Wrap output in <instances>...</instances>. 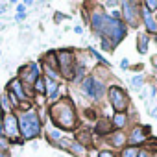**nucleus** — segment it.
Returning a JSON list of instances; mask_svg holds the SVG:
<instances>
[{
  "instance_id": "1",
  "label": "nucleus",
  "mask_w": 157,
  "mask_h": 157,
  "mask_svg": "<svg viewBox=\"0 0 157 157\" xmlns=\"http://www.w3.org/2000/svg\"><path fill=\"white\" fill-rule=\"evenodd\" d=\"M52 118L63 129H74V126H76V111H74L72 102L63 100V102L56 104L52 107Z\"/></svg>"
},
{
  "instance_id": "2",
  "label": "nucleus",
  "mask_w": 157,
  "mask_h": 157,
  "mask_svg": "<svg viewBox=\"0 0 157 157\" xmlns=\"http://www.w3.org/2000/svg\"><path fill=\"white\" fill-rule=\"evenodd\" d=\"M100 32H104L105 37L111 39V46H115L117 43H120V41L124 39V35H126L124 24H122L120 21H115V19L109 17V15H104V24H102V30H100Z\"/></svg>"
},
{
  "instance_id": "3",
  "label": "nucleus",
  "mask_w": 157,
  "mask_h": 157,
  "mask_svg": "<svg viewBox=\"0 0 157 157\" xmlns=\"http://www.w3.org/2000/svg\"><path fill=\"white\" fill-rule=\"evenodd\" d=\"M21 131H22V137L24 139H33V137L39 135L41 122H39V117L33 111H28L26 115L21 117Z\"/></svg>"
},
{
  "instance_id": "4",
  "label": "nucleus",
  "mask_w": 157,
  "mask_h": 157,
  "mask_svg": "<svg viewBox=\"0 0 157 157\" xmlns=\"http://www.w3.org/2000/svg\"><path fill=\"white\" fill-rule=\"evenodd\" d=\"M109 96H111V105L115 107L117 113H122L128 107V96L120 87H111L109 89Z\"/></svg>"
},
{
  "instance_id": "5",
  "label": "nucleus",
  "mask_w": 157,
  "mask_h": 157,
  "mask_svg": "<svg viewBox=\"0 0 157 157\" xmlns=\"http://www.w3.org/2000/svg\"><path fill=\"white\" fill-rule=\"evenodd\" d=\"M57 61H59V67H61V74L67 78V80H72V78H74L72 54L68 50H61V52H57Z\"/></svg>"
},
{
  "instance_id": "6",
  "label": "nucleus",
  "mask_w": 157,
  "mask_h": 157,
  "mask_svg": "<svg viewBox=\"0 0 157 157\" xmlns=\"http://www.w3.org/2000/svg\"><path fill=\"white\" fill-rule=\"evenodd\" d=\"M83 93L91 98H100L104 94V83L96 82L94 78H85L83 80Z\"/></svg>"
},
{
  "instance_id": "7",
  "label": "nucleus",
  "mask_w": 157,
  "mask_h": 157,
  "mask_svg": "<svg viewBox=\"0 0 157 157\" xmlns=\"http://www.w3.org/2000/svg\"><path fill=\"white\" fill-rule=\"evenodd\" d=\"M122 6H124V17L128 21V24L137 28L139 26L137 24V6L133 2H122Z\"/></svg>"
},
{
  "instance_id": "8",
  "label": "nucleus",
  "mask_w": 157,
  "mask_h": 157,
  "mask_svg": "<svg viewBox=\"0 0 157 157\" xmlns=\"http://www.w3.org/2000/svg\"><path fill=\"white\" fill-rule=\"evenodd\" d=\"M4 131L10 135V137H17V133H19V128H17V118L13 117V115H6L4 117Z\"/></svg>"
},
{
  "instance_id": "9",
  "label": "nucleus",
  "mask_w": 157,
  "mask_h": 157,
  "mask_svg": "<svg viewBox=\"0 0 157 157\" xmlns=\"http://www.w3.org/2000/svg\"><path fill=\"white\" fill-rule=\"evenodd\" d=\"M21 76L26 78V83H28V85H33V83L37 82V65L32 63L30 67H24L22 72H21Z\"/></svg>"
},
{
  "instance_id": "10",
  "label": "nucleus",
  "mask_w": 157,
  "mask_h": 157,
  "mask_svg": "<svg viewBox=\"0 0 157 157\" xmlns=\"http://www.w3.org/2000/svg\"><path fill=\"white\" fill-rule=\"evenodd\" d=\"M11 91H13V94H17V100H26V93L22 91L21 80H13L11 82Z\"/></svg>"
},
{
  "instance_id": "11",
  "label": "nucleus",
  "mask_w": 157,
  "mask_h": 157,
  "mask_svg": "<svg viewBox=\"0 0 157 157\" xmlns=\"http://www.w3.org/2000/svg\"><path fill=\"white\" fill-rule=\"evenodd\" d=\"M142 17H144V24H146L148 32L155 33V32H157V24H155V21L150 17V11H148V10H142Z\"/></svg>"
},
{
  "instance_id": "12",
  "label": "nucleus",
  "mask_w": 157,
  "mask_h": 157,
  "mask_svg": "<svg viewBox=\"0 0 157 157\" xmlns=\"http://www.w3.org/2000/svg\"><path fill=\"white\" fill-rule=\"evenodd\" d=\"M44 87H48V94H50V100H56V96H57V83L54 82V80H50V78H46V80H44Z\"/></svg>"
},
{
  "instance_id": "13",
  "label": "nucleus",
  "mask_w": 157,
  "mask_h": 157,
  "mask_svg": "<svg viewBox=\"0 0 157 157\" xmlns=\"http://www.w3.org/2000/svg\"><path fill=\"white\" fill-rule=\"evenodd\" d=\"M91 24H93V28L96 30V32H100L102 30V24H104V13H93V19H91Z\"/></svg>"
},
{
  "instance_id": "14",
  "label": "nucleus",
  "mask_w": 157,
  "mask_h": 157,
  "mask_svg": "<svg viewBox=\"0 0 157 157\" xmlns=\"http://www.w3.org/2000/svg\"><path fill=\"white\" fill-rule=\"evenodd\" d=\"M124 124H126V117H124V113H117L115 118H113V128H122Z\"/></svg>"
},
{
  "instance_id": "15",
  "label": "nucleus",
  "mask_w": 157,
  "mask_h": 157,
  "mask_svg": "<svg viewBox=\"0 0 157 157\" xmlns=\"http://www.w3.org/2000/svg\"><path fill=\"white\" fill-rule=\"evenodd\" d=\"M91 131H82V133H78L76 135V142H83V144H87V142H91Z\"/></svg>"
},
{
  "instance_id": "16",
  "label": "nucleus",
  "mask_w": 157,
  "mask_h": 157,
  "mask_svg": "<svg viewBox=\"0 0 157 157\" xmlns=\"http://www.w3.org/2000/svg\"><path fill=\"white\" fill-rule=\"evenodd\" d=\"M148 37L146 35H139V52L140 54H146V44H148Z\"/></svg>"
},
{
  "instance_id": "17",
  "label": "nucleus",
  "mask_w": 157,
  "mask_h": 157,
  "mask_svg": "<svg viewBox=\"0 0 157 157\" xmlns=\"http://www.w3.org/2000/svg\"><path fill=\"white\" fill-rule=\"evenodd\" d=\"M111 128H113V126H111L107 120H102V122L98 124V133H109V131H111Z\"/></svg>"
},
{
  "instance_id": "18",
  "label": "nucleus",
  "mask_w": 157,
  "mask_h": 157,
  "mask_svg": "<svg viewBox=\"0 0 157 157\" xmlns=\"http://www.w3.org/2000/svg\"><path fill=\"white\" fill-rule=\"evenodd\" d=\"M139 155V150L135 148V146H131V148H126L124 151H122V157H137Z\"/></svg>"
},
{
  "instance_id": "19",
  "label": "nucleus",
  "mask_w": 157,
  "mask_h": 157,
  "mask_svg": "<svg viewBox=\"0 0 157 157\" xmlns=\"http://www.w3.org/2000/svg\"><path fill=\"white\" fill-rule=\"evenodd\" d=\"M33 89H35L37 93H46V87H44V80H39V78H37V82H35Z\"/></svg>"
},
{
  "instance_id": "20",
  "label": "nucleus",
  "mask_w": 157,
  "mask_h": 157,
  "mask_svg": "<svg viewBox=\"0 0 157 157\" xmlns=\"http://www.w3.org/2000/svg\"><path fill=\"white\" fill-rule=\"evenodd\" d=\"M124 140H126V137H124L122 133H117V135L113 137L111 144H115V146H120V144H124Z\"/></svg>"
},
{
  "instance_id": "21",
  "label": "nucleus",
  "mask_w": 157,
  "mask_h": 157,
  "mask_svg": "<svg viewBox=\"0 0 157 157\" xmlns=\"http://www.w3.org/2000/svg\"><path fill=\"white\" fill-rule=\"evenodd\" d=\"M131 85H133L135 89H140V85H142V78H140V76H137V78H131Z\"/></svg>"
},
{
  "instance_id": "22",
  "label": "nucleus",
  "mask_w": 157,
  "mask_h": 157,
  "mask_svg": "<svg viewBox=\"0 0 157 157\" xmlns=\"http://www.w3.org/2000/svg\"><path fill=\"white\" fill-rule=\"evenodd\" d=\"M150 11H153V10H157V0H148V2L144 4Z\"/></svg>"
},
{
  "instance_id": "23",
  "label": "nucleus",
  "mask_w": 157,
  "mask_h": 157,
  "mask_svg": "<svg viewBox=\"0 0 157 157\" xmlns=\"http://www.w3.org/2000/svg\"><path fill=\"white\" fill-rule=\"evenodd\" d=\"M102 48H104V50H109V48H111V43H109L107 39H104V41H102Z\"/></svg>"
},
{
  "instance_id": "24",
  "label": "nucleus",
  "mask_w": 157,
  "mask_h": 157,
  "mask_svg": "<svg viewBox=\"0 0 157 157\" xmlns=\"http://www.w3.org/2000/svg\"><path fill=\"white\" fill-rule=\"evenodd\" d=\"M0 104L4 105V109H6V111H10V104H8V100H6V98H0Z\"/></svg>"
},
{
  "instance_id": "25",
  "label": "nucleus",
  "mask_w": 157,
  "mask_h": 157,
  "mask_svg": "<svg viewBox=\"0 0 157 157\" xmlns=\"http://www.w3.org/2000/svg\"><path fill=\"white\" fill-rule=\"evenodd\" d=\"M98 157H115V155H113L111 151H100V155H98Z\"/></svg>"
},
{
  "instance_id": "26",
  "label": "nucleus",
  "mask_w": 157,
  "mask_h": 157,
  "mask_svg": "<svg viewBox=\"0 0 157 157\" xmlns=\"http://www.w3.org/2000/svg\"><path fill=\"white\" fill-rule=\"evenodd\" d=\"M87 117H89V118H96V115H94V111H87Z\"/></svg>"
},
{
  "instance_id": "27",
  "label": "nucleus",
  "mask_w": 157,
  "mask_h": 157,
  "mask_svg": "<svg viewBox=\"0 0 157 157\" xmlns=\"http://www.w3.org/2000/svg\"><path fill=\"white\" fill-rule=\"evenodd\" d=\"M0 146H2V148H4V146H8V142H6V139H0Z\"/></svg>"
},
{
  "instance_id": "28",
  "label": "nucleus",
  "mask_w": 157,
  "mask_h": 157,
  "mask_svg": "<svg viewBox=\"0 0 157 157\" xmlns=\"http://www.w3.org/2000/svg\"><path fill=\"white\" fill-rule=\"evenodd\" d=\"M137 157H148V153H146V151H139V155H137Z\"/></svg>"
},
{
  "instance_id": "29",
  "label": "nucleus",
  "mask_w": 157,
  "mask_h": 157,
  "mask_svg": "<svg viewBox=\"0 0 157 157\" xmlns=\"http://www.w3.org/2000/svg\"><path fill=\"white\" fill-rule=\"evenodd\" d=\"M151 117H153V118H157V107H155V109L151 111Z\"/></svg>"
},
{
  "instance_id": "30",
  "label": "nucleus",
  "mask_w": 157,
  "mask_h": 157,
  "mask_svg": "<svg viewBox=\"0 0 157 157\" xmlns=\"http://www.w3.org/2000/svg\"><path fill=\"white\" fill-rule=\"evenodd\" d=\"M0 13H4V6H0Z\"/></svg>"
},
{
  "instance_id": "31",
  "label": "nucleus",
  "mask_w": 157,
  "mask_h": 157,
  "mask_svg": "<svg viewBox=\"0 0 157 157\" xmlns=\"http://www.w3.org/2000/svg\"><path fill=\"white\" fill-rule=\"evenodd\" d=\"M153 63H155V68H157V57H155V59H153Z\"/></svg>"
},
{
  "instance_id": "32",
  "label": "nucleus",
  "mask_w": 157,
  "mask_h": 157,
  "mask_svg": "<svg viewBox=\"0 0 157 157\" xmlns=\"http://www.w3.org/2000/svg\"><path fill=\"white\" fill-rule=\"evenodd\" d=\"M0 157H4V155H0Z\"/></svg>"
},
{
  "instance_id": "33",
  "label": "nucleus",
  "mask_w": 157,
  "mask_h": 157,
  "mask_svg": "<svg viewBox=\"0 0 157 157\" xmlns=\"http://www.w3.org/2000/svg\"><path fill=\"white\" fill-rule=\"evenodd\" d=\"M155 39H157V37H155Z\"/></svg>"
}]
</instances>
